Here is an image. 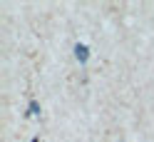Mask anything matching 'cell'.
Returning <instances> with one entry per match:
<instances>
[{"mask_svg":"<svg viewBox=\"0 0 154 142\" xmlns=\"http://www.w3.org/2000/svg\"><path fill=\"white\" fill-rule=\"evenodd\" d=\"M75 58L80 60V62H85V60L90 58V50H87L85 45H77V47H75Z\"/></svg>","mask_w":154,"mask_h":142,"instance_id":"6da1fadb","label":"cell"},{"mask_svg":"<svg viewBox=\"0 0 154 142\" xmlns=\"http://www.w3.org/2000/svg\"><path fill=\"white\" fill-rule=\"evenodd\" d=\"M40 112V107H37V102H30V115H37Z\"/></svg>","mask_w":154,"mask_h":142,"instance_id":"7a4b0ae2","label":"cell"}]
</instances>
